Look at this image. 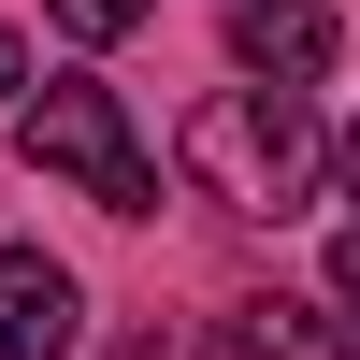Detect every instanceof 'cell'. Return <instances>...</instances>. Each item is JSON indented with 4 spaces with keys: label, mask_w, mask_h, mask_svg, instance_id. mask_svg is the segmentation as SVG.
<instances>
[{
    "label": "cell",
    "mask_w": 360,
    "mask_h": 360,
    "mask_svg": "<svg viewBox=\"0 0 360 360\" xmlns=\"http://www.w3.org/2000/svg\"><path fill=\"white\" fill-rule=\"evenodd\" d=\"M173 159H188V188L217 202V217H303L317 173H332V130H317L288 86H217V101H188Z\"/></svg>",
    "instance_id": "obj_1"
},
{
    "label": "cell",
    "mask_w": 360,
    "mask_h": 360,
    "mask_svg": "<svg viewBox=\"0 0 360 360\" xmlns=\"http://www.w3.org/2000/svg\"><path fill=\"white\" fill-rule=\"evenodd\" d=\"M15 144L44 188L101 202V217H159V159L130 144V115H115V86H44V101H15Z\"/></svg>",
    "instance_id": "obj_2"
},
{
    "label": "cell",
    "mask_w": 360,
    "mask_h": 360,
    "mask_svg": "<svg viewBox=\"0 0 360 360\" xmlns=\"http://www.w3.org/2000/svg\"><path fill=\"white\" fill-rule=\"evenodd\" d=\"M332 0H231V58H245L259 86H288V101H303L317 72H332Z\"/></svg>",
    "instance_id": "obj_3"
},
{
    "label": "cell",
    "mask_w": 360,
    "mask_h": 360,
    "mask_svg": "<svg viewBox=\"0 0 360 360\" xmlns=\"http://www.w3.org/2000/svg\"><path fill=\"white\" fill-rule=\"evenodd\" d=\"M72 332H86V288L44 245H0V360H72Z\"/></svg>",
    "instance_id": "obj_4"
},
{
    "label": "cell",
    "mask_w": 360,
    "mask_h": 360,
    "mask_svg": "<svg viewBox=\"0 0 360 360\" xmlns=\"http://www.w3.org/2000/svg\"><path fill=\"white\" fill-rule=\"evenodd\" d=\"M202 360H360V346H346V317H317V303H288V288H259V303H231L217 332H202Z\"/></svg>",
    "instance_id": "obj_5"
},
{
    "label": "cell",
    "mask_w": 360,
    "mask_h": 360,
    "mask_svg": "<svg viewBox=\"0 0 360 360\" xmlns=\"http://www.w3.org/2000/svg\"><path fill=\"white\" fill-rule=\"evenodd\" d=\"M44 15H58V29H72V44H130V29H144V15H159V0H44Z\"/></svg>",
    "instance_id": "obj_6"
},
{
    "label": "cell",
    "mask_w": 360,
    "mask_h": 360,
    "mask_svg": "<svg viewBox=\"0 0 360 360\" xmlns=\"http://www.w3.org/2000/svg\"><path fill=\"white\" fill-rule=\"evenodd\" d=\"M332 303H346V346H360V231L332 245Z\"/></svg>",
    "instance_id": "obj_7"
},
{
    "label": "cell",
    "mask_w": 360,
    "mask_h": 360,
    "mask_svg": "<svg viewBox=\"0 0 360 360\" xmlns=\"http://www.w3.org/2000/svg\"><path fill=\"white\" fill-rule=\"evenodd\" d=\"M15 101H29V44L0 29V115H15Z\"/></svg>",
    "instance_id": "obj_8"
},
{
    "label": "cell",
    "mask_w": 360,
    "mask_h": 360,
    "mask_svg": "<svg viewBox=\"0 0 360 360\" xmlns=\"http://www.w3.org/2000/svg\"><path fill=\"white\" fill-rule=\"evenodd\" d=\"M332 173H346V202H360V130H346V144H332Z\"/></svg>",
    "instance_id": "obj_9"
}]
</instances>
